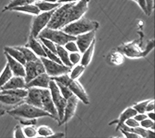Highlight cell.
<instances>
[{"label": "cell", "mask_w": 155, "mask_h": 138, "mask_svg": "<svg viewBox=\"0 0 155 138\" xmlns=\"http://www.w3.org/2000/svg\"><path fill=\"white\" fill-rule=\"evenodd\" d=\"M89 0L61 4L54 11L47 27L61 30L66 25L78 20L88 11Z\"/></svg>", "instance_id": "1"}, {"label": "cell", "mask_w": 155, "mask_h": 138, "mask_svg": "<svg viewBox=\"0 0 155 138\" xmlns=\"http://www.w3.org/2000/svg\"><path fill=\"white\" fill-rule=\"evenodd\" d=\"M10 116L19 120H30V119H38L41 117H51L53 116L48 113L44 109L39 108L35 106L26 103L25 101L18 104L16 107L7 112Z\"/></svg>", "instance_id": "2"}, {"label": "cell", "mask_w": 155, "mask_h": 138, "mask_svg": "<svg viewBox=\"0 0 155 138\" xmlns=\"http://www.w3.org/2000/svg\"><path fill=\"white\" fill-rule=\"evenodd\" d=\"M99 27V23L98 22L90 20L82 16L78 20L66 25L65 27L61 29V30L69 35L76 37L92 30H97Z\"/></svg>", "instance_id": "3"}, {"label": "cell", "mask_w": 155, "mask_h": 138, "mask_svg": "<svg viewBox=\"0 0 155 138\" xmlns=\"http://www.w3.org/2000/svg\"><path fill=\"white\" fill-rule=\"evenodd\" d=\"M37 38H46L53 41L55 44L64 46L66 43L70 41H75L76 37L69 35L61 30H55L49 27H45L39 34Z\"/></svg>", "instance_id": "4"}, {"label": "cell", "mask_w": 155, "mask_h": 138, "mask_svg": "<svg viewBox=\"0 0 155 138\" xmlns=\"http://www.w3.org/2000/svg\"><path fill=\"white\" fill-rule=\"evenodd\" d=\"M48 89H50L51 98H52V100H53L57 111H58V123H59V125H61L64 118V108H65L66 103H67V99L63 97L60 90L58 89V85L54 80L51 79L50 81Z\"/></svg>", "instance_id": "5"}, {"label": "cell", "mask_w": 155, "mask_h": 138, "mask_svg": "<svg viewBox=\"0 0 155 138\" xmlns=\"http://www.w3.org/2000/svg\"><path fill=\"white\" fill-rule=\"evenodd\" d=\"M40 59H41L43 64H44V68H45V72L51 78L60 76V75L64 74H69V72L71 71V67L53 61L48 59V58L41 57L40 58Z\"/></svg>", "instance_id": "6"}, {"label": "cell", "mask_w": 155, "mask_h": 138, "mask_svg": "<svg viewBox=\"0 0 155 138\" xmlns=\"http://www.w3.org/2000/svg\"><path fill=\"white\" fill-rule=\"evenodd\" d=\"M54 10L55 9L48 11V12H41L39 14L34 16V19H33V22H32L30 35L34 36V37L37 38L39 34L45 27H47Z\"/></svg>", "instance_id": "7"}, {"label": "cell", "mask_w": 155, "mask_h": 138, "mask_svg": "<svg viewBox=\"0 0 155 138\" xmlns=\"http://www.w3.org/2000/svg\"><path fill=\"white\" fill-rule=\"evenodd\" d=\"M25 67V81L26 83H28L33 78L37 77L39 74L45 72V68L41 59L37 61L27 62L24 65Z\"/></svg>", "instance_id": "8"}, {"label": "cell", "mask_w": 155, "mask_h": 138, "mask_svg": "<svg viewBox=\"0 0 155 138\" xmlns=\"http://www.w3.org/2000/svg\"><path fill=\"white\" fill-rule=\"evenodd\" d=\"M24 101V99L17 96L0 93V115L16 107L18 104Z\"/></svg>", "instance_id": "9"}, {"label": "cell", "mask_w": 155, "mask_h": 138, "mask_svg": "<svg viewBox=\"0 0 155 138\" xmlns=\"http://www.w3.org/2000/svg\"><path fill=\"white\" fill-rule=\"evenodd\" d=\"M41 103H42V109L45 111L49 113L53 116L54 119L58 121V111L54 106L52 98H51V92L49 89H43L42 98H41Z\"/></svg>", "instance_id": "10"}, {"label": "cell", "mask_w": 155, "mask_h": 138, "mask_svg": "<svg viewBox=\"0 0 155 138\" xmlns=\"http://www.w3.org/2000/svg\"><path fill=\"white\" fill-rule=\"evenodd\" d=\"M67 86L71 91L73 95H74L76 97H78V99L81 100L84 104H89V98H88V96L87 95L86 92H85V90L82 87V85L78 81H76V80L71 79V81H69Z\"/></svg>", "instance_id": "11"}, {"label": "cell", "mask_w": 155, "mask_h": 138, "mask_svg": "<svg viewBox=\"0 0 155 138\" xmlns=\"http://www.w3.org/2000/svg\"><path fill=\"white\" fill-rule=\"evenodd\" d=\"M95 30H92L89 32L76 36L75 43L80 53L82 54L90 46L92 41H95Z\"/></svg>", "instance_id": "12"}, {"label": "cell", "mask_w": 155, "mask_h": 138, "mask_svg": "<svg viewBox=\"0 0 155 138\" xmlns=\"http://www.w3.org/2000/svg\"><path fill=\"white\" fill-rule=\"evenodd\" d=\"M27 90H28V94L27 97L24 99V101L33 106L42 109L41 98H42L43 89L37 87H30L27 88Z\"/></svg>", "instance_id": "13"}, {"label": "cell", "mask_w": 155, "mask_h": 138, "mask_svg": "<svg viewBox=\"0 0 155 138\" xmlns=\"http://www.w3.org/2000/svg\"><path fill=\"white\" fill-rule=\"evenodd\" d=\"M78 101H79V99H78V97H76L74 95L67 99V103H66L65 108H64V118L61 121V124L68 122L71 119L74 117Z\"/></svg>", "instance_id": "14"}, {"label": "cell", "mask_w": 155, "mask_h": 138, "mask_svg": "<svg viewBox=\"0 0 155 138\" xmlns=\"http://www.w3.org/2000/svg\"><path fill=\"white\" fill-rule=\"evenodd\" d=\"M51 80V78L46 72L42 73L33 78L31 81H29L28 83H27V88L37 87V88H41V89H48Z\"/></svg>", "instance_id": "15"}, {"label": "cell", "mask_w": 155, "mask_h": 138, "mask_svg": "<svg viewBox=\"0 0 155 138\" xmlns=\"http://www.w3.org/2000/svg\"><path fill=\"white\" fill-rule=\"evenodd\" d=\"M5 55L7 59V64L9 66L11 71L14 76H21L25 77V67L22 63L16 61V59L12 58L10 55L8 54L5 52Z\"/></svg>", "instance_id": "16"}, {"label": "cell", "mask_w": 155, "mask_h": 138, "mask_svg": "<svg viewBox=\"0 0 155 138\" xmlns=\"http://www.w3.org/2000/svg\"><path fill=\"white\" fill-rule=\"evenodd\" d=\"M26 47L32 50L39 58H47L46 53H45L44 48H43L42 43L37 37H34V36L30 35L29 37L28 42L26 44Z\"/></svg>", "instance_id": "17"}, {"label": "cell", "mask_w": 155, "mask_h": 138, "mask_svg": "<svg viewBox=\"0 0 155 138\" xmlns=\"http://www.w3.org/2000/svg\"><path fill=\"white\" fill-rule=\"evenodd\" d=\"M27 89V83L24 77L13 76L1 88L0 90H7V89Z\"/></svg>", "instance_id": "18"}, {"label": "cell", "mask_w": 155, "mask_h": 138, "mask_svg": "<svg viewBox=\"0 0 155 138\" xmlns=\"http://www.w3.org/2000/svg\"><path fill=\"white\" fill-rule=\"evenodd\" d=\"M10 10L23 12V13H28V14L34 15V16L39 14L41 12V11L38 9L37 5L34 3L27 4V5H21V6H16V7L12 8Z\"/></svg>", "instance_id": "19"}, {"label": "cell", "mask_w": 155, "mask_h": 138, "mask_svg": "<svg viewBox=\"0 0 155 138\" xmlns=\"http://www.w3.org/2000/svg\"><path fill=\"white\" fill-rule=\"evenodd\" d=\"M95 40L92 41V43L90 44V46L82 53L80 62H81V64H82L85 67H87L90 64L91 61H92L94 53V49H95Z\"/></svg>", "instance_id": "20"}, {"label": "cell", "mask_w": 155, "mask_h": 138, "mask_svg": "<svg viewBox=\"0 0 155 138\" xmlns=\"http://www.w3.org/2000/svg\"><path fill=\"white\" fill-rule=\"evenodd\" d=\"M56 54L58 56V58L61 61L62 64L64 65L68 66V67H72V64L71 63L70 60H69V53L67 50L64 48V47L61 46V45H57V50Z\"/></svg>", "instance_id": "21"}, {"label": "cell", "mask_w": 155, "mask_h": 138, "mask_svg": "<svg viewBox=\"0 0 155 138\" xmlns=\"http://www.w3.org/2000/svg\"><path fill=\"white\" fill-rule=\"evenodd\" d=\"M4 51H5V53H7L8 54L10 55L12 58L16 59V61L22 63L23 65H25V64L27 63L23 53L19 49H17L16 47H15V48H12V47H5L4 48Z\"/></svg>", "instance_id": "22"}, {"label": "cell", "mask_w": 155, "mask_h": 138, "mask_svg": "<svg viewBox=\"0 0 155 138\" xmlns=\"http://www.w3.org/2000/svg\"><path fill=\"white\" fill-rule=\"evenodd\" d=\"M137 113V112L136 111L133 107H128V108L126 109V110L120 114V117H119V120H117V127H116V130H118L120 125L124 123V122H125L127 120H128L129 118H131V117H134Z\"/></svg>", "instance_id": "23"}, {"label": "cell", "mask_w": 155, "mask_h": 138, "mask_svg": "<svg viewBox=\"0 0 155 138\" xmlns=\"http://www.w3.org/2000/svg\"><path fill=\"white\" fill-rule=\"evenodd\" d=\"M36 5L40 9L41 12H48V11L54 10V9H57V8L61 5L60 3L56 2V3H53V2H50L45 0H41V1H37L36 2Z\"/></svg>", "instance_id": "24"}, {"label": "cell", "mask_w": 155, "mask_h": 138, "mask_svg": "<svg viewBox=\"0 0 155 138\" xmlns=\"http://www.w3.org/2000/svg\"><path fill=\"white\" fill-rule=\"evenodd\" d=\"M17 49H19L20 51L23 53V56H24L26 61H37L40 58L34 53L32 50H30L29 48L27 47H16Z\"/></svg>", "instance_id": "25"}, {"label": "cell", "mask_w": 155, "mask_h": 138, "mask_svg": "<svg viewBox=\"0 0 155 138\" xmlns=\"http://www.w3.org/2000/svg\"><path fill=\"white\" fill-rule=\"evenodd\" d=\"M0 93L8 94V95H12V96L25 99L27 97V94H28V90H27V89H7V90H0Z\"/></svg>", "instance_id": "26"}, {"label": "cell", "mask_w": 155, "mask_h": 138, "mask_svg": "<svg viewBox=\"0 0 155 138\" xmlns=\"http://www.w3.org/2000/svg\"><path fill=\"white\" fill-rule=\"evenodd\" d=\"M12 76H13V74H12L10 68H9V66L8 65V64H6L5 67H4L3 71L0 74V89Z\"/></svg>", "instance_id": "27"}, {"label": "cell", "mask_w": 155, "mask_h": 138, "mask_svg": "<svg viewBox=\"0 0 155 138\" xmlns=\"http://www.w3.org/2000/svg\"><path fill=\"white\" fill-rule=\"evenodd\" d=\"M71 68L72 69H71V71L69 72V76L73 80L78 79L83 74V72L85 70V66H83L81 64H75V66L72 67Z\"/></svg>", "instance_id": "28"}, {"label": "cell", "mask_w": 155, "mask_h": 138, "mask_svg": "<svg viewBox=\"0 0 155 138\" xmlns=\"http://www.w3.org/2000/svg\"><path fill=\"white\" fill-rule=\"evenodd\" d=\"M35 2V0H11L10 2L6 6H5V8L3 9V12L10 10L12 8L16 7V6H21V5H27V4L34 3Z\"/></svg>", "instance_id": "29"}, {"label": "cell", "mask_w": 155, "mask_h": 138, "mask_svg": "<svg viewBox=\"0 0 155 138\" xmlns=\"http://www.w3.org/2000/svg\"><path fill=\"white\" fill-rule=\"evenodd\" d=\"M23 130L26 137H36L37 136V128L35 125H27Z\"/></svg>", "instance_id": "30"}, {"label": "cell", "mask_w": 155, "mask_h": 138, "mask_svg": "<svg viewBox=\"0 0 155 138\" xmlns=\"http://www.w3.org/2000/svg\"><path fill=\"white\" fill-rule=\"evenodd\" d=\"M52 134H54L53 130L47 126H41L37 128V135L40 136L44 137H50Z\"/></svg>", "instance_id": "31"}, {"label": "cell", "mask_w": 155, "mask_h": 138, "mask_svg": "<svg viewBox=\"0 0 155 138\" xmlns=\"http://www.w3.org/2000/svg\"><path fill=\"white\" fill-rule=\"evenodd\" d=\"M55 82H56V84L58 85V89H59L61 93V95L63 96V97L64 98V99H69L71 96H73V93L71 92V91L69 89L68 87L66 86V85H63V84H61V83H59V82H57V81H55Z\"/></svg>", "instance_id": "32"}, {"label": "cell", "mask_w": 155, "mask_h": 138, "mask_svg": "<svg viewBox=\"0 0 155 138\" xmlns=\"http://www.w3.org/2000/svg\"><path fill=\"white\" fill-rule=\"evenodd\" d=\"M41 42L42 43V44L50 51L56 54V50H57V44H55L53 41H50V40L46 39V38H38Z\"/></svg>", "instance_id": "33"}, {"label": "cell", "mask_w": 155, "mask_h": 138, "mask_svg": "<svg viewBox=\"0 0 155 138\" xmlns=\"http://www.w3.org/2000/svg\"><path fill=\"white\" fill-rule=\"evenodd\" d=\"M150 101L149 100H145V101L143 102H140V103H136L134 104V106H133V108L137 112V113H146V108H147V105L148 102Z\"/></svg>", "instance_id": "34"}, {"label": "cell", "mask_w": 155, "mask_h": 138, "mask_svg": "<svg viewBox=\"0 0 155 138\" xmlns=\"http://www.w3.org/2000/svg\"><path fill=\"white\" fill-rule=\"evenodd\" d=\"M43 48H44V51H45V53H46L47 58H48V59H50V60H51V61H53L57 62V63H59V64H62L60 58H58V56L57 55V54L54 53V52H52L51 51H50L49 49H48V48H45L44 45H43Z\"/></svg>", "instance_id": "35"}, {"label": "cell", "mask_w": 155, "mask_h": 138, "mask_svg": "<svg viewBox=\"0 0 155 138\" xmlns=\"http://www.w3.org/2000/svg\"><path fill=\"white\" fill-rule=\"evenodd\" d=\"M140 126L145 129H150L151 130H154V120H152L147 117L140 122Z\"/></svg>", "instance_id": "36"}, {"label": "cell", "mask_w": 155, "mask_h": 138, "mask_svg": "<svg viewBox=\"0 0 155 138\" xmlns=\"http://www.w3.org/2000/svg\"><path fill=\"white\" fill-rule=\"evenodd\" d=\"M81 54L80 52H71L69 54V60L73 66L78 64L81 61Z\"/></svg>", "instance_id": "37"}, {"label": "cell", "mask_w": 155, "mask_h": 138, "mask_svg": "<svg viewBox=\"0 0 155 138\" xmlns=\"http://www.w3.org/2000/svg\"><path fill=\"white\" fill-rule=\"evenodd\" d=\"M64 48L67 50L68 51L71 53V52H79V50L76 44L75 41H70L67 42L64 45Z\"/></svg>", "instance_id": "38"}, {"label": "cell", "mask_w": 155, "mask_h": 138, "mask_svg": "<svg viewBox=\"0 0 155 138\" xmlns=\"http://www.w3.org/2000/svg\"><path fill=\"white\" fill-rule=\"evenodd\" d=\"M13 136L15 138H25L26 136H25L24 133H23V127H22L20 125H16V127L14 129V134H13Z\"/></svg>", "instance_id": "39"}, {"label": "cell", "mask_w": 155, "mask_h": 138, "mask_svg": "<svg viewBox=\"0 0 155 138\" xmlns=\"http://www.w3.org/2000/svg\"><path fill=\"white\" fill-rule=\"evenodd\" d=\"M124 123L127 124V126H130V128H134L136 127V126H140V123L138 121H137L134 117H131V118H129L128 120L124 122Z\"/></svg>", "instance_id": "40"}, {"label": "cell", "mask_w": 155, "mask_h": 138, "mask_svg": "<svg viewBox=\"0 0 155 138\" xmlns=\"http://www.w3.org/2000/svg\"><path fill=\"white\" fill-rule=\"evenodd\" d=\"M147 16H150L153 9V0H146Z\"/></svg>", "instance_id": "41"}, {"label": "cell", "mask_w": 155, "mask_h": 138, "mask_svg": "<svg viewBox=\"0 0 155 138\" xmlns=\"http://www.w3.org/2000/svg\"><path fill=\"white\" fill-rule=\"evenodd\" d=\"M136 2H137L140 9L143 10L145 14L147 15V5H146V0H136Z\"/></svg>", "instance_id": "42"}, {"label": "cell", "mask_w": 155, "mask_h": 138, "mask_svg": "<svg viewBox=\"0 0 155 138\" xmlns=\"http://www.w3.org/2000/svg\"><path fill=\"white\" fill-rule=\"evenodd\" d=\"M121 132L123 133V134L127 138H140V136L139 135H137V133H134V132H131V131H124L121 130Z\"/></svg>", "instance_id": "43"}, {"label": "cell", "mask_w": 155, "mask_h": 138, "mask_svg": "<svg viewBox=\"0 0 155 138\" xmlns=\"http://www.w3.org/2000/svg\"><path fill=\"white\" fill-rule=\"evenodd\" d=\"M20 123L23 124L24 126L27 125H35L37 123V119H30V120H19Z\"/></svg>", "instance_id": "44"}, {"label": "cell", "mask_w": 155, "mask_h": 138, "mask_svg": "<svg viewBox=\"0 0 155 138\" xmlns=\"http://www.w3.org/2000/svg\"><path fill=\"white\" fill-rule=\"evenodd\" d=\"M150 111H154V101H153V99H151V100L148 102L147 105L146 113Z\"/></svg>", "instance_id": "45"}, {"label": "cell", "mask_w": 155, "mask_h": 138, "mask_svg": "<svg viewBox=\"0 0 155 138\" xmlns=\"http://www.w3.org/2000/svg\"><path fill=\"white\" fill-rule=\"evenodd\" d=\"M134 118L136 120L138 121V122H140V121L143 120L144 119L147 118V114L145 113H137L135 116L134 117Z\"/></svg>", "instance_id": "46"}, {"label": "cell", "mask_w": 155, "mask_h": 138, "mask_svg": "<svg viewBox=\"0 0 155 138\" xmlns=\"http://www.w3.org/2000/svg\"><path fill=\"white\" fill-rule=\"evenodd\" d=\"M147 117L152 120H154V112L153 111H150V112H147Z\"/></svg>", "instance_id": "47"}, {"label": "cell", "mask_w": 155, "mask_h": 138, "mask_svg": "<svg viewBox=\"0 0 155 138\" xmlns=\"http://www.w3.org/2000/svg\"><path fill=\"white\" fill-rule=\"evenodd\" d=\"M78 1H79V0H60L58 2H59L60 4H63V3H67V2H78Z\"/></svg>", "instance_id": "48"}, {"label": "cell", "mask_w": 155, "mask_h": 138, "mask_svg": "<svg viewBox=\"0 0 155 138\" xmlns=\"http://www.w3.org/2000/svg\"><path fill=\"white\" fill-rule=\"evenodd\" d=\"M64 136V133H56V134H52L50 137H61V136Z\"/></svg>", "instance_id": "49"}, {"label": "cell", "mask_w": 155, "mask_h": 138, "mask_svg": "<svg viewBox=\"0 0 155 138\" xmlns=\"http://www.w3.org/2000/svg\"><path fill=\"white\" fill-rule=\"evenodd\" d=\"M45 1H48V2H53V3H56V2H58L60 0H45ZM59 3V2H58Z\"/></svg>", "instance_id": "50"}, {"label": "cell", "mask_w": 155, "mask_h": 138, "mask_svg": "<svg viewBox=\"0 0 155 138\" xmlns=\"http://www.w3.org/2000/svg\"><path fill=\"white\" fill-rule=\"evenodd\" d=\"M36 2H37V1H41V0H35Z\"/></svg>", "instance_id": "51"}, {"label": "cell", "mask_w": 155, "mask_h": 138, "mask_svg": "<svg viewBox=\"0 0 155 138\" xmlns=\"http://www.w3.org/2000/svg\"><path fill=\"white\" fill-rule=\"evenodd\" d=\"M133 1H135V2H136V0H133Z\"/></svg>", "instance_id": "52"}]
</instances>
